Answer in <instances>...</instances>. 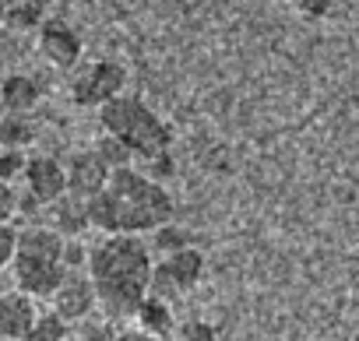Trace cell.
<instances>
[{"label": "cell", "instance_id": "obj_1", "mask_svg": "<svg viewBox=\"0 0 359 341\" xmlns=\"http://www.w3.org/2000/svg\"><path fill=\"white\" fill-rule=\"evenodd\" d=\"M151 267H155V253L141 236L102 232V239L88 246V260H85V274L95 285L102 316H109L113 323L130 320L137 302L148 295Z\"/></svg>", "mask_w": 359, "mask_h": 341}, {"label": "cell", "instance_id": "obj_2", "mask_svg": "<svg viewBox=\"0 0 359 341\" xmlns=\"http://www.w3.org/2000/svg\"><path fill=\"white\" fill-rule=\"evenodd\" d=\"M172 197L169 190L151 180L144 169L120 165L109 173L106 187L88 201V222L99 232H134L144 236L165 222H172Z\"/></svg>", "mask_w": 359, "mask_h": 341}, {"label": "cell", "instance_id": "obj_3", "mask_svg": "<svg viewBox=\"0 0 359 341\" xmlns=\"http://www.w3.org/2000/svg\"><path fill=\"white\" fill-rule=\"evenodd\" d=\"M67 236L57 232L53 225H29L18 229V250L11 260V281L25 288L36 299H50L57 285L67 278V260H64Z\"/></svg>", "mask_w": 359, "mask_h": 341}, {"label": "cell", "instance_id": "obj_4", "mask_svg": "<svg viewBox=\"0 0 359 341\" xmlns=\"http://www.w3.org/2000/svg\"><path fill=\"white\" fill-rule=\"evenodd\" d=\"M95 113H99V127L116 134L134 151V158H151V155L172 148V127L141 95L120 92L106 106H99Z\"/></svg>", "mask_w": 359, "mask_h": 341}, {"label": "cell", "instance_id": "obj_5", "mask_svg": "<svg viewBox=\"0 0 359 341\" xmlns=\"http://www.w3.org/2000/svg\"><path fill=\"white\" fill-rule=\"evenodd\" d=\"M205 253L187 243V246H176L169 253H158L155 257V267H151V281H148V295L155 299H165V302H176L180 295H187L201 285L205 278Z\"/></svg>", "mask_w": 359, "mask_h": 341}, {"label": "cell", "instance_id": "obj_6", "mask_svg": "<svg viewBox=\"0 0 359 341\" xmlns=\"http://www.w3.org/2000/svg\"><path fill=\"white\" fill-rule=\"evenodd\" d=\"M127 92V67L120 60H88L74 67L67 95L78 109H99L113 95Z\"/></svg>", "mask_w": 359, "mask_h": 341}, {"label": "cell", "instance_id": "obj_7", "mask_svg": "<svg viewBox=\"0 0 359 341\" xmlns=\"http://www.w3.org/2000/svg\"><path fill=\"white\" fill-rule=\"evenodd\" d=\"M36 50L53 71H74L85 57V43H81L78 29L53 15H46L43 25L36 29Z\"/></svg>", "mask_w": 359, "mask_h": 341}, {"label": "cell", "instance_id": "obj_8", "mask_svg": "<svg viewBox=\"0 0 359 341\" xmlns=\"http://www.w3.org/2000/svg\"><path fill=\"white\" fill-rule=\"evenodd\" d=\"M50 306L74 327L81 323L85 316H92L99 309V295H95V285L85 271H67V278L57 285V292L50 295Z\"/></svg>", "mask_w": 359, "mask_h": 341}, {"label": "cell", "instance_id": "obj_9", "mask_svg": "<svg viewBox=\"0 0 359 341\" xmlns=\"http://www.w3.org/2000/svg\"><path fill=\"white\" fill-rule=\"evenodd\" d=\"M22 187L46 208L67 190V165L57 162L53 155H29L25 173H22Z\"/></svg>", "mask_w": 359, "mask_h": 341}, {"label": "cell", "instance_id": "obj_10", "mask_svg": "<svg viewBox=\"0 0 359 341\" xmlns=\"http://www.w3.org/2000/svg\"><path fill=\"white\" fill-rule=\"evenodd\" d=\"M36 316H39L36 295H29L18 285L0 292V341H25Z\"/></svg>", "mask_w": 359, "mask_h": 341}, {"label": "cell", "instance_id": "obj_11", "mask_svg": "<svg viewBox=\"0 0 359 341\" xmlns=\"http://www.w3.org/2000/svg\"><path fill=\"white\" fill-rule=\"evenodd\" d=\"M109 180V165L88 148V151H78L67 158V194L81 197V201H92Z\"/></svg>", "mask_w": 359, "mask_h": 341}, {"label": "cell", "instance_id": "obj_12", "mask_svg": "<svg viewBox=\"0 0 359 341\" xmlns=\"http://www.w3.org/2000/svg\"><path fill=\"white\" fill-rule=\"evenodd\" d=\"M130 320H134L141 337H176V327H180L172 316V302L155 299V295H144Z\"/></svg>", "mask_w": 359, "mask_h": 341}, {"label": "cell", "instance_id": "obj_13", "mask_svg": "<svg viewBox=\"0 0 359 341\" xmlns=\"http://www.w3.org/2000/svg\"><path fill=\"white\" fill-rule=\"evenodd\" d=\"M43 99V88L32 74H4L0 78V109L8 113H32Z\"/></svg>", "mask_w": 359, "mask_h": 341}, {"label": "cell", "instance_id": "obj_14", "mask_svg": "<svg viewBox=\"0 0 359 341\" xmlns=\"http://www.w3.org/2000/svg\"><path fill=\"white\" fill-rule=\"evenodd\" d=\"M46 211L53 215V229L57 232H64L67 239L71 236H85V229H92V222H88V201H81V197H74V194H60L53 204H46Z\"/></svg>", "mask_w": 359, "mask_h": 341}, {"label": "cell", "instance_id": "obj_15", "mask_svg": "<svg viewBox=\"0 0 359 341\" xmlns=\"http://www.w3.org/2000/svg\"><path fill=\"white\" fill-rule=\"evenodd\" d=\"M46 15H50V11L39 8V4H32V0H4V29H11V32H18V36L36 32Z\"/></svg>", "mask_w": 359, "mask_h": 341}, {"label": "cell", "instance_id": "obj_16", "mask_svg": "<svg viewBox=\"0 0 359 341\" xmlns=\"http://www.w3.org/2000/svg\"><path fill=\"white\" fill-rule=\"evenodd\" d=\"M36 141V123H32V113H0V144L8 148H25Z\"/></svg>", "mask_w": 359, "mask_h": 341}, {"label": "cell", "instance_id": "obj_17", "mask_svg": "<svg viewBox=\"0 0 359 341\" xmlns=\"http://www.w3.org/2000/svg\"><path fill=\"white\" fill-rule=\"evenodd\" d=\"M92 151L109 165V173H113V169H120V165H134V151H130L116 134H109V130H99V137H95Z\"/></svg>", "mask_w": 359, "mask_h": 341}, {"label": "cell", "instance_id": "obj_18", "mask_svg": "<svg viewBox=\"0 0 359 341\" xmlns=\"http://www.w3.org/2000/svg\"><path fill=\"white\" fill-rule=\"evenodd\" d=\"M71 334H74L71 323L57 309H50V313H39L36 316V323H32V330H29L25 341H67Z\"/></svg>", "mask_w": 359, "mask_h": 341}, {"label": "cell", "instance_id": "obj_19", "mask_svg": "<svg viewBox=\"0 0 359 341\" xmlns=\"http://www.w3.org/2000/svg\"><path fill=\"white\" fill-rule=\"evenodd\" d=\"M25 162H29V151H25V148L0 144V180H4V183H22Z\"/></svg>", "mask_w": 359, "mask_h": 341}, {"label": "cell", "instance_id": "obj_20", "mask_svg": "<svg viewBox=\"0 0 359 341\" xmlns=\"http://www.w3.org/2000/svg\"><path fill=\"white\" fill-rule=\"evenodd\" d=\"M151 236H155V243H148V246H151V253H155V257H158V253H169V250H176V246H187V243H191V236H187L184 229H176L172 222H165V225L151 229Z\"/></svg>", "mask_w": 359, "mask_h": 341}, {"label": "cell", "instance_id": "obj_21", "mask_svg": "<svg viewBox=\"0 0 359 341\" xmlns=\"http://www.w3.org/2000/svg\"><path fill=\"white\" fill-rule=\"evenodd\" d=\"M141 169L151 176V180H169L172 173H176V162H172V155L169 151H158V155H151V158H141Z\"/></svg>", "mask_w": 359, "mask_h": 341}, {"label": "cell", "instance_id": "obj_22", "mask_svg": "<svg viewBox=\"0 0 359 341\" xmlns=\"http://www.w3.org/2000/svg\"><path fill=\"white\" fill-rule=\"evenodd\" d=\"M18 250V229L15 222H0V271H8Z\"/></svg>", "mask_w": 359, "mask_h": 341}, {"label": "cell", "instance_id": "obj_23", "mask_svg": "<svg viewBox=\"0 0 359 341\" xmlns=\"http://www.w3.org/2000/svg\"><path fill=\"white\" fill-rule=\"evenodd\" d=\"M222 330H215L208 320H191V323H180L176 337H187V341H215Z\"/></svg>", "mask_w": 359, "mask_h": 341}, {"label": "cell", "instance_id": "obj_24", "mask_svg": "<svg viewBox=\"0 0 359 341\" xmlns=\"http://www.w3.org/2000/svg\"><path fill=\"white\" fill-rule=\"evenodd\" d=\"M285 4H289L296 15L310 18V22H317V18H327V11H331V0H285Z\"/></svg>", "mask_w": 359, "mask_h": 341}, {"label": "cell", "instance_id": "obj_25", "mask_svg": "<svg viewBox=\"0 0 359 341\" xmlns=\"http://www.w3.org/2000/svg\"><path fill=\"white\" fill-rule=\"evenodd\" d=\"M18 218V187L0 180V222H15Z\"/></svg>", "mask_w": 359, "mask_h": 341}, {"label": "cell", "instance_id": "obj_26", "mask_svg": "<svg viewBox=\"0 0 359 341\" xmlns=\"http://www.w3.org/2000/svg\"><path fill=\"white\" fill-rule=\"evenodd\" d=\"M32 4H39V8H46V11H50V8L57 4V0H32Z\"/></svg>", "mask_w": 359, "mask_h": 341}, {"label": "cell", "instance_id": "obj_27", "mask_svg": "<svg viewBox=\"0 0 359 341\" xmlns=\"http://www.w3.org/2000/svg\"><path fill=\"white\" fill-rule=\"evenodd\" d=\"M0 25H4V0H0Z\"/></svg>", "mask_w": 359, "mask_h": 341}, {"label": "cell", "instance_id": "obj_28", "mask_svg": "<svg viewBox=\"0 0 359 341\" xmlns=\"http://www.w3.org/2000/svg\"><path fill=\"white\" fill-rule=\"evenodd\" d=\"M0 78H4V57H0ZM0 113H4V109H0Z\"/></svg>", "mask_w": 359, "mask_h": 341}, {"label": "cell", "instance_id": "obj_29", "mask_svg": "<svg viewBox=\"0 0 359 341\" xmlns=\"http://www.w3.org/2000/svg\"><path fill=\"white\" fill-rule=\"evenodd\" d=\"M0 274H4V271H0ZM4 288H8V285H4V278H0V292H4Z\"/></svg>", "mask_w": 359, "mask_h": 341}]
</instances>
